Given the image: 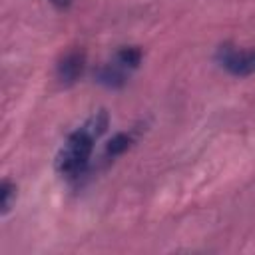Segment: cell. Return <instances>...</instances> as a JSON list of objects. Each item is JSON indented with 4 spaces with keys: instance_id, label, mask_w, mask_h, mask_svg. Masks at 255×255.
I'll return each mask as SVG.
<instances>
[{
    "instance_id": "2",
    "label": "cell",
    "mask_w": 255,
    "mask_h": 255,
    "mask_svg": "<svg viewBox=\"0 0 255 255\" xmlns=\"http://www.w3.org/2000/svg\"><path fill=\"white\" fill-rule=\"evenodd\" d=\"M217 60L233 76H247V74L255 72L251 52H243V50H237L233 46H221L217 52Z\"/></svg>"
},
{
    "instance_id": "6",
    "label": "cell",
    "mask_w": 255,
    "mask_h": 255,
    "mask_svg": "<svg viewBox=\"0 0 255 255\" xmlns=\"http://www.w3.org/2000/svg\"><path fill=\"white\" fill-rule=\"evenodd\" d=\"M141 62V50L135 46H126L118 52V64L122 68H137Z\"/></svg>"
},
{
    "instance_id": "1",
    "label": "cell",
    "mask_w": 255,
    "mask_h": 255,
    "mask_svg": "<svg viewBox=\"0 0 255 255\" xmlns=\"http://www.w3.org/2000/svg\"><path fill=\"white\" fill-rule=\"evenodd\" d=\"M94 135H90L84 128L76 129L74 133H70L68 141L64 143V147L60 149V153L56 155V169L58 173L66 175V177H76L80 175L92 155L94 149Z\"/></svg>"
},
{
    "instance_id": "5",
    "label": "cell",
    "mask_w": 255,
    "mask_h": 255,
    "mask_svg": "<svg viewBox=\"0 0 255 255\" xmlns=\"http://www.w3.org/2000/svg\"><path fill=\"white\" fill-rule=\"evenodd\" d=\"M108 124H110V118H108V112L106 110H100V112H96L94 116H90V120L82 126L90 135H94L96 139L108 129Z\"/></svg>"
},
{
    "instance_id": "10",
    "label": "cell",
    "mask_w": 255,
    "mask_h": 255,
    "mask_svg": "<svg viewBox=\"0 0 255 255\" xmlns=\"http://www.w3.org/2000/svg\"><path fill=\"white\" fill-rule=\"evenodd\" d=\"M251 60H253V66H255V50L251 52Z\"/></svg>"
},
{
    "instance_id": "8",
    "label": "cell",
    "mask_w": 255,
    "mask_h": 255,
    "mask_svg": "<svg viewBox=\"0 0 255 255\" xmlns=\"http://www.w3.org/2000/svg\"><path fill=\"white\" fill-rule=\"evenodd\" d=\"M14 197H16V187H14L8 179H4V181H2V187H0V207H2V215H6V213L10 211Z\"/></svg>"
},
{
    "instance_id": "9",
    "label": "cell",
    "mask_w": 255,
    "mask_h": 255,
    "mask_svg": "<svg viewBox=\"0 0 255 255\" xmlns=\"http://www.w3.org/2000/svg\"><path fill=\"white\" fill-rule=\"evenodd\" d=\"M56 8H60V10H66V8H70L72 6V0H50Z\"/></svg>"
},
{
    "instance_id": "3",
    "label": "cell",
    "mask_w": 255,
    "mask_h": 255,
    "mask_svg": "<svg viewBox=\"0 0 255 255\" xmlns=\"http://www.w3.org/2000/svg\"><path fill=\"white\" fill-rule=\"evenodd\" d=\"M84 68H86V54L82 50H70L60 58L56 66V76L64 86H72L76 80H80Z\"/></svg>"
},
{
    "instance_id": "7",
    "label": "cell",
    "mask_w": 255,
    "mask_h": 255,
    "mask_svg": "<svg viewBox=\"0 0 255 255\" xmlns=\"http://www.w3.org/2000/svg\"><path fill=\"white\" fill-rule=\"evenodd\" d=\"M131 145V135L128 133H116L108 143H106V153L116 157V155H122L124 151H128Z\"/></svg>"
},
{
    "instance_id": "4",
    "label": "cell",
    "mask_w": 255,
    "mask_h": 255,
    "mask_svg": "<svg viewBox=\"0 0 255 255\" xmlns=\"http://www.w3.org/2000/svg\"><path fill=\"white\" fill-rule=\"evenodd\" d=\"M96 80H98L100 84L108 86V88H120V86L126 84V76H124L120 64H118V66H112V64H110V66L100 68L98 74H96Z\"/></svg>"
}]
</instances>
